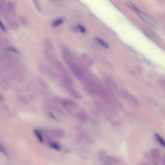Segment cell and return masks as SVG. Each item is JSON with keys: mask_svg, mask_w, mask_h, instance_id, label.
I'll use <instances>...</instances> for the list:
<instances>
[{"mask_svg": "<svg viewBox=\"0 0 165 165\" xmlns=\"http://www.w3.org/2000/svg\"><path fill=\"white\" fill-rule=\"evenodd\" d=\"M18 65V60L10 54L0 55V74L9 72Z\"/></svg>", "mask_w": 165, "mask_h": 165, "instance_id": "6da1fadb", "label": "cell"}, {"mask_svg": "<svg viewBox=\"0 0 165 165\" xmlns=\"http://www.w3.org/2000/svg\"><path fill=\"white\" fill-rule=\"evenodd\" d=\"M68 65L69 68L70 69V70L72 71V72L73 73V74L79 80H81L83 78V74H82V71L78 68V66H77L73 61V60L70 61H68L67 63Z\"/></svg>", "mask_w": 165, "mask_h": 165, "instance_id": "7a4b0ae2", "label": "cell"}, {"mask_svg": "<svg viewBox=\"0 0 165 165\" xmlns=\"http://www.w3.org/2000/svg\"><path fill=\"white\" fill-rule=\"evenodd\" d=\"M136 14L138 15L139 17L141 19L143 20L144 21H145L146 23H148V24H150L153 26H156L157 24L155 22V21L153 20L150 16H148V14H146V13L143 12H142V11H141L140 10L138 11V12H137L136 13Z\"/></svg>", "mask_w": 165, "mask_h": 165, "instance_id": "3957f363", "label": "cell"}, {"mask_svg": "<svg viewBox=\"0 0 165 165\" xmlns=\"http://www.w3.org/2000/svg\"><path fill=\"white\" fill-rule=\"evenodd\" d=\"M49 134L56 139H61L65 136V132L59 128H52L49 130Z\"/></svg>", "mask_w": 165, "mask_h": 165, "instance_id": "277c9868", "label": "cell"}, {"mask_svg": "<svg viewBox=\"0 0 165 165\" xmlns=\"http://www.w3.org/2000/svg\"><path fill=\"white\" fill-rule=\"evenodd\" d=\"M38 68H39L40 71L42 74H45V75H47L48 77L52 78V77L54 76V73L52 72V70L50 68L46 67L45 65L41 64L38 66Z\"/></svg>", "mask_w": 165, "mask_h": 165, "instance_id": "5b68a950", "label": "cell"}, {"mask_svg": "<svg viewBox=\"0 0 165 165\" xmlns=\"http://www.w3.org/2000/svg\"><path fill=\"white\" fill-rule=\"evenodd\" d=\"M63 106L67 107L68 108H72L75 109L78 107V104H77L75 101L70 100H65L62 102Z\"/></svg>", "mask_w": 165, "mask_h": 165, "instance_id": "8992f818", "label": "cell"}, {"mask_svg": "<svg viewBox=\"0 0 165 165\" xmlns=\"http://www.w3.org/2000/svg\"><path fill=\"white\" fill-rule=\"evenodd\" d=\"M16 12L15 5L12 2L7 3V13L8 14L14 16Z\"/></svg>", "mask_w": 165, "mask_h": 165, "instance_id": "52a82bcc", "label": "cell"}, {"mask_svg": "<svg viewBox=\"0 0 165 165\" xmlns=\"http://www.w3.org/2000/svg\"><path fill=\"white\" fill-rule=\"evenodd\" d=\"M151 155L152 157L156 159V161L160 160L161 159V153L160 151H159L157 148H153V149L151 151Z\"/></svg>", "mask_w": 165, "mask_h": 165, "instance_id": "ba28073f", "label": "cell"}, {"mask_svg": "<svg viewBox=\"0 0 165 165\" xmlns=\"http://www.w3.org/2000/svg\"><path fill=\"white\" fill-rule=\"evenodd\" d=\"M0 14L7 15V3L4 1H0Z\"/></svg>", "mask_w": 165, "mask_h": 165, "instance_id": "9c48e42d", "label": "cell"}, {"mask_svg": "<svg viewBox=\"0 0 165 165\" xmlns=\"http://www.w3.org/2000/svg\"><path fill=\"white\" fill-rule=\"evenodd\" d=\"M34 134L35 137L37 138V139L38 140V141H39L40 142H41V143L43 142V141H44L43 136L42 135V133L39 130L34 129Z\"/></svg>", "mask_w": 165, "mask_h": 165, "instance_id": "30bf717a", "label": "cell"}, {"mask_svg": "<svg viewBox=\"0 0 165 165\" xmlns=\"http://www.w3.org/2000/svg\"><path fill=\"white\" fill-rule=\"evenodd\" d=\"M0 153L3 154V156H5V157H9V152L7 150V149L4 146V145L2 143L1 140H0Z\"/></svg>", "mask_w": 165, "mask_h": 165, "instance_id": "8fae6325", "label": "cell"}, {"mask_svg": "<svg viewBox=\"0 0 165 165\" xmlns=\"http://www.w3.org/2000/svg\"><path fill=\"white\" fill-rule=\"evenodd\" d=\"M126 6H127L132 11V12H134L135 14L139 10V9L137 8L135 6V5L133 3H132L131 2H127L126 3Z\"/></svg>", "mask_w": 165, "mask_h": 165, "instance_id": "7c38bea8", "label": "cell"}, {"mask_svg": "<svg viewBox=\"0 0 165 165\" xmlns=\"http://www.w3.org/2000/svg\"><path fill=\"white\" fill-rule=\"evenodd\" d=\"M63 18H58L54 20L52 23V26L54 27V28H56V27H58L60 25H61L63 23Z\"/></svg>", "mask_w": 165, "mask_h": 165, "instance_id": "4fadbf2b", "label": "cell"}, {"mask_svg": "<svg viewBox=\"0 0 165 165\" xmlns=\"http://www.w3.org/2000/svg\"><path fill=\"white\" fill-rule=\"evenodd\" d=\"M49 145H50V146L52 148H53V149L56 150H58V151H59L61 149V145H60L59 144H58V142H56L51 141L50 142H49Z\"/></svg>", "mask_w": 165, "mask_h": 165, "instance_id": "5bb4252c", "label": "cell"}, {"mask_svg": "<svg viewBox=\"0 0 165 165\" xmlns=\"http://www.w3.org/2000/svg\"><path fill=\"white\" fill-rule=\"evenodd\" d=\"M96 40L97 42L99 44H100V45H101L103 47L106 48H109V45H108V43H107L106 41H104L103 40L101 39V38L96 37Z\"/></svg>", "mask_w": 165, "mask_h": 165, "instance_id": "9a60e30c", "label": "cell"}, {"mask_svg": "<svg viewBox=\"0 0 165 165\" xmlns=\"http://www.w3.org/2000/svg\"><path fill=\"white\" fill-rule=\"evenodd\" d=\"M78 118L79 120L81 121H84V122H86L88 119L87 115L83 112H80L78 114Z\"/></svg>", "mask_w": 165, "mask_h": 165, "instance_id": "2e32d148", "label": "cell"}, {"mask_svg": "<svg viewBox=\"0 0 165 165\" xmlns=\"http://www.w3.org/2000/svg\"><path fill=\"white\" fill-rule=\"evenodd\" d=\"M156 137L157 141L159 142V143L161 145L165 147V141L163 137L159 135V134H156Z\"/></svg>", "mask_w": 165, "mask_h": 165, "instance_id": "e0dca14e", "label": "cell"}, {"mask_svg": "<svg viewBox=\"0 0 165 165\" xmlns=\"http://www.w3.org/2000/svg\"><path fill=\"white\" fill-rule=\"evenodd\" d=\"M77 30H78L80 32H82V33L86 32V29L83 26H82V25H78V26H77Z\"/></svg>", "mask_w": 165, "mask_h": 165, "instance_id": "ac0fdd59", "label": "cell"}, {"mask_svg": "<svg viewBox=\"0 0 165 165\" xmlns=\"http://www.w3.org/2000/svg\"><path fill=\"white\" fill-rule=\"evenodd\" d=\"M7 50L9 51V52H16V53H18V52L17 51V50H16V48H14V47H9L7 48Z\"/></svg>", "mask_w": 165, "mask_h": 165, "instance_id": "d6986e66", "label": "cell"}, {"mask_svg": "<svg viewBox=\"0 0 165 165\" xmlns=\"http://www.w3.org/2000/svg\"><path fill=\"white\" fill-rule=\"evenodd\" d=\"M0 29H2L4 32L6 31V28H5V26H4L3 23L1 21V20H0Z\"/></svg>", "mask_w": 165, "mask_h": 165, "instance_id": "ffe728a7", "label": "cell"}, {"mask_svg": "<svg viewBox=\"0 0 165 165\" xmlns=\"http://www.w3.org/2000/svg\"><path fill=\"white\" fill-rule=\"evenodd\" d=\"M163 165H165V155L163 156Z\"/></svg>", "mask_w": 165, "mask_h": 165, "instance_id": "44dd1931", "label": "cell"}, {"mask_svg": "<svg viewBox=\"0 0 165 165\" xmlns=\"http://www.w3.org/2000/svg\"><path fill=\"white\" fill-rule=\"evenodd\" d=\"M3 97L2 96V95L0 94V101H3Z\"/></svg>", "mask_w": 165, "mask_h": 165, "instance_id": "7402d4cb", "label": "cell"}, {"mask_svg": "<svg viewBox=\"0 0 165 165\" xmlns=\"http://www.w3.org/2000/svg\"><path fill=\"white\" fill-rule=\"evenodd\" d=\"M34 1H36V0H34Z\"/></svg>", "mask_w": 165, "mask_h": 165, "instance_id": "603a6c76", "label": "cell"}]
</instances>
